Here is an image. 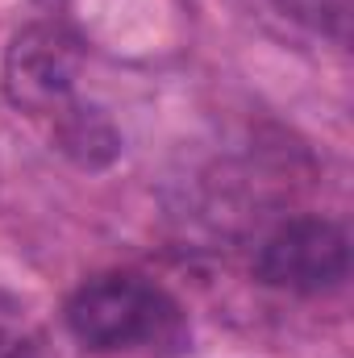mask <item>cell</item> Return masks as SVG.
Segmentation results:
<instances>
[{"mask_svg": "<svg viewBox=\"0 0 354 358\" xmlns=\"http://www.w3.org/2000/svg\"><path fill=\"white\" fill-rule=\"evenodd\" d=\"M67 329L88 350H150L176 355L187 338V321L176 300L142 275H100L67 304Z\"/></svg>", "mask_w": 354, "mask_h": 358, "instance_id": "obj_1", "label": "cell"}, {"mask_svg": "<svg viewBox=\"0 0 354 358\" xmlns=\"http://www.w3.org/2000/svg\"><path fill=\"white\" fill-rule=\"evenodd\" d=\"M76 76H80V42L55 25H29L13 38L4 55V92L17 108L50 121H71L84 104H76Z\"/></svg>", "mask_w": 354, "mask_h": 358, "instance_id": "obj_2", "label": "cell"}, {"mask_svg": "<svg viewBox=\"0 0 354 358\" xmlns=\"http://www.w3.org/2000/svg\"><path fill=\"white\" fill-rule=\"evenodd\" d=\"M351 271V242L346 229L325 217H296L279 225L255 255V275L267 287L317 296L346 279Z\"/></svg>", "mask_w": 354, "mask_h": 358, "instance_id": "obj_3", "label": "cell"}, {"mask_svg": "<svg viewBox=\"0 0 354 358\" xmlns=\"http://www.w3.org/2000/svg\"><path fill=\"white\" fill-rule=\"evenodd\" d=\"M283 17L300 21V25H313V29H325V34H338L346 38V17H351V0H271Z\"/></svg>", "mask_w": 354, "mask_h": 358, "instance_id": "obj_4", "label": "cell"}, {"mask_svg": "<svg viewBox=\"0 0 354 358\" xmlns=\"http://www.w3.org/2000/svg\"><path fill=\"white\" fill-rule=\"evenodd\" d=\"M0 358H42L38 334L8 313H0Z\"/></svg>", "mask_w": 354, "mask_h": 358, "instance_id": "obj_5", "label": "cell"}, {"mask_svg": "<svg viewBox=\"0 0 354 358\" xmlns=\"http://www.w3.org/2000/svg\"><path fill=\"white\" fill-rule=\"evenodd\" d=\"M38 4H59V0H38Z\"/></svg>", "mask_w": 354, "mask_h": 358, "instance_id": "obj_6", "label": "cell"}]
</instances>
